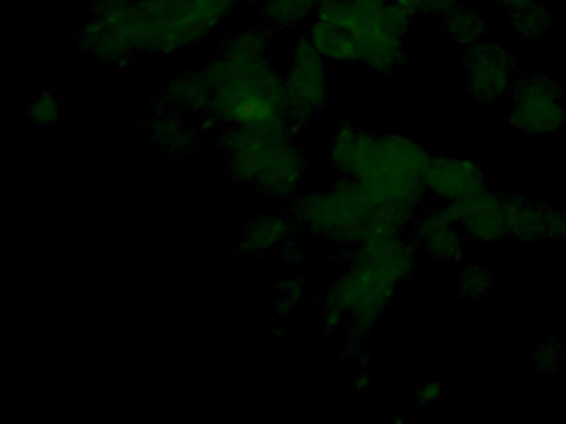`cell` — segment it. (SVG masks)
<instances>
[{
  "instance_id": "1",
  "label": "cell",
  "mask_w": 566,
  "mask_h": 424,
  "mask_svg": "<svg viewBox=\"0 0 566 424\" xmlns=\"http://www.w3.org/2000/svg\"><path fill=\"white\" fill-rule=\"evenodd\" d=\"M509 121L530 136L556 131L566 123L565 88L546 73H522L510 92Z\"/></svg>"
},
{
  "instance_id": "2",
  "label": "cell",
  "mask_w": 566,
  "mask_h": 424,
  "mask_svg": "<svg viewBox=\"0 0 566 424\" xmlns=\"http://www.w3.org/2000/svg\"><path fill=\"white\" fill-rule=\"evenodd\" d=\"M516 63L502 43L480 40L465 49L463 85L470 98L482 105H495L512 92L516 80Z\"/></svg>"
},
{
  "instance_id": "3",
  "label": "cell",
  "mask_w": 566,
  "mask_h": 424,
  "mask_svg": "<svg viewBox=\"0 0 566 424\" xmlns=\"http://www.w3.org/2000/svg\"><path fill=\"white\" fill-rule=\"evenodd\" d=\"M443 211L462 227L467 237L480 244H493L509 237L503 194L483 189L472 198L450 202Z\"/></svg>"
},
{
  "instance_id": "4",
  "label": "cell",
  "mask_w": 566,
  "mask_h": 424,
  "mask_svg": "<svg viewBox=\"0 0 566 424\" xmlns=\"http://www.w3.org/2000/svg\"><path fill=\"white\" fill-rule=\"evenodd\" d=\"M485 184V169L470 159L433 155L423 172L426 191L447 204L472 198L483 191Z\"/></svg>"
},
{
  "instance_id": "5",
  "label": "cell",
  "mask_w": 566,
  "mask_h": 424,
  "mask_svg": "<svg viewBox=\"0 0 566 424\" xmlns=\"http://www.w3.org/2000/svg\"><path fill=\"white\" fill-rule=\"evenodd\" d=\"M506 224L509 237L522 242L552 241L565 237L566 212L555 211L546 204L505 195Z\"/></svg>"
},
{
  "instance_id": "6",
  "label": "cell",
  "mask_w": 566,
  "mask_h": 424,
  "mask_svg": "<svg viewBox=\"0 0 566 424\" xmlns=\"http://www.w3.org/2000/svg\"><path fill=\"white\" fill-rule=\"evenodd\" d=\"M416 237L420 247L437 261L457 262L465 252L467 235L443 209L429 212L419 219L416 225Z\"/></svg>"
},
{
  "instance_id": "7",
  "label": "cell",
  "mask_w": 566,
  "mask_h": 424,
  "mask_svg": "<svg viewBox=\"0 0 566 424\" xmlns=\"http://www.w3.org/2000/svg\"><path fill=\"white\" fill-rule=\"evenodd\" d=\"M443 32L455 45L469 49L485 39L489 20L482 9L469 2L457 3L442 15Z\"/></svg>"
},
{
  "instance_id": "8",
  "label": "cell",
  "mask_w": 566,
  "mask_h": 424,
  "mask_svg": "<svg viewBox=\"0 0 566 424\" xmlns=\"http://www.w3.org/2000/svg\"><path fill=\"white\" fill-rule=\"evenodd\" d=\"M510 30L522 42H539L553 30V9L548 2L530 3L520 9L510 10Z\"/></svg>"
},
{
  "instance_id": "9",
  "label": "cell",
  "mask_w": 566,
  "mask_h": 424,
  "mask_svg": "<svg viewBox=\"0 0 566 424\" xmlns=\"http://www.w3.org/2000/svg\"><path fill=\"white\" fill-rule=\"evenodd\" d=\"M495 287V275L482 265L473 264L460 268L455 292L463 300H480Z\"/></svg>"
},
{
  "instance_id": "10",
  "label": "cell",
  "mask_w": 566,
  "mask_h": 424,
  "mask_svg": "<svg viewBox=\"0 0 566 424\" xmlns=\"http://www.w3.org/2000/svg\"><path fill=\"white\" fill-rule=\"evenodd\" d=\"M565 347L562 341L549 337L536 348L535 354H533V364L542 373H555L565 363Z\"/></svg>"
},
{
  "instance_id": "11",
  "label": "cell",
  "mask_w": 566,
  "mask_h": 424,
  "mask_svg": "<svg viewBox=\"0 0 566 424\" xmlns=\"http://www.w3.org/2000/svg\"><path fill=\"white\" fill-rule=\"evenodd\" d=\"M394 2H397L399 6H402L403 9L409 10L413 17H437L449 12L452 7H455L457 3L463 2V0H394Z\"/></svg>"
},
{
  "instance_id": "12",
  "label": "cell",
  "mask_w": 566,
  "mask_h": 424,
  "mask_svg": "<svg viewBox=\"0 0 566 424\" xmlns=\"http://www.w3.org/2000/svg\"><path fill=\"white\" fill-rule=\"evenodd\" d=\"M446 394V388L442 383H426L417 390L416 400L420 406L439 403Z\"/></svg>"
},
{
  "instance_id": "13",
  "label": "cell",
  "mask_w": 566,
  "mask_h": 424,
  "mask_svg": "<svg viewBox=\"0 0 566 424\" xmlns=\"http://www.w3.org/2000/svg\"><path fill=\"white\" fill-rule=\"evenodd\" d=\"M500 9L510 10L520 9V7L530 6V3L548 2V0H493Z\"/></svg>"
},
{
  "instance_id": "14",
  "label": "cell",
  "mask_w": 566,
  "mask_h": 424,
  "mask_svg": "<svg viewBox=\"0 0 566 424\" xmlns=\"http://www.w3.org/2000/svg\"><path fill=\"white\" fill-rule=\"evenodd\" d=\"M565 239H566V234H565Z\"/></svg>"
}]
</instances>
